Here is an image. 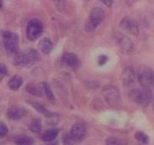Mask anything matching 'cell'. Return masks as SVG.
<instances>
[{"mask_svg":"<svg viewBox=\"0 0 154 145\" xmlns=\"http://www.w3.org/2000/svg\"><path fill=\"white\" fill-rule=\"evenodd\" d=\"M130 99L136 104H141L146 106L152 99V93L151 92L148 87H144L143 89H132L129 93Z\"/></svg>","mask_w":154,"mask_h":145,"instance_id":"obj_1","label":"cell"},{"mask_svg":"<svg viewBox=\"0 0 154 145\" xmlns=\"http://www.w3.org/2000/svg\"><path fill=\"white\" fill-rule=\"evenodd\" d=\"M102 94L107 104L112 107L118 105L120 102V92L117 87L112 85L105 86L102 90Z\"/></svg>","mask_w":154,"mask_h":145,"instance_id":"obj_2","label":"cell"},{"mask_svg":"<svg viewBox=\"0 0 154 145\" xmlns=\"http://www.w3.org/2000/svg\"><path fill=\"white\" fill-rule=\"evenodd\" d=\"M105 17H106V14L103 9L98 7L92 9L90 14L89 20L86 22V30L89 32L93 31L97 27H98L100 24L104 20Z\"/></svg>","mask_w":154,"mask_h":145,"instance_id":"obj_3","label":"cell"},{"mask_svg":"<svg viewBox=\"0 0 154 145\" xmlns=\"http://www.w3.org/2000/svg\"><path fill=\"white\" fill-rule=\"evenodd\" d=\"M3 41L6 51L9 54L16 53L19 48V36L16 33L5 32L3 34Z\"/></svg>","mask_w":154,"mask_h":145,"instance_id":"obj_4","label":"cell"},{"mask_svg":"<svg viewBox=\"0 0 154 145\" xmlns=\"http://www.w3.org/2000/svg\"><path fill=\"white\" fill-rule=\"evenodd\" d=\"M43 31L42 23L39 20H30L26 27V36L31 41H35L41 36Z\"/></svg>","mask_w":154,"mask_h":145,"instance_id":"obj_5","label":"cell"},{"mask_svg":"<svg viewBox=\"0 0 154 145\" xmlns=\"http://www.w3.org/2000/svg\"><path fill=\"white\" fill-rule=\"evenodd\" d=\"M115 40L121 53L125 55L131 54L134 49V44L130 37L121 34H117V36H115Z\"/></svg>","mask_w":154,"mask_h":145,"instance_id":"obj_6","label":"cell"},{"mask_svg":"<svg viewBox=\"0 0 154 145\" xmlns=\"http://www.w3.org/2000/svg\"><path fill=\"white\" fill-rule=\"evenodd\" d=\"M37 59V55L35 51H29L27 53L20 52L14 56L15 64L19 66H26L32 63V61H36Z\"/></svg>","mask_w":154,"mask_h":145,"instance_id":"obj_7","label":"cell"},{"mask_svg":"<svg viewBox=\"0 0 154 145\" xmlns=\"http://www.w3.org/2000/svg\"><path fill=\"white\" fill-rule=\"evenodd\" d=\"M154 72H152L150 69L143 68L140 69L137 75L138 82L143 87H149L150 86H153Z\"/></svg>","mask_w":154,"mask_h":145,"instance_id":"obj_8","label":"cell"},{"mask_svg":"<svg viewBox=\"0 0 154 145\" xmlns=\"http://www.w3.org/2000/svg\"><path fill=\"white\" fill-rule=\"evenodd\" d=\"M120 27L134 36H137L139 34V26L136 20L131 17H124L120 21Z\"/></svg>","mask_w":154,"mask_h":145,"instance_id":"obj_9","label":"cell"},{"mask_svg":"<svg viewBox=\"0 0 154 145\" xmlns=\"http://www.w3.org/2000/svg\"><path fill=\"white\" fill-rule=\"evenodd\" d=\"M69 134L71 135L75 141L78 143L82 141L86 135V128L82 123H75L74 124L70 129Z\"/></svg>","mask_w":154,"mask_h":145,"instance_id":"obj_10","label":"cell"},{"mask_svg":"<svg viewBox=\"0 0 154 145\" xmlns=\"http://www.w3.org/2000/svg\"><path fill=\"white\" fill-rule=\"evenodd\" d=\"M7 115L10 120H20L26 115V110L18 105H12L8 109Z\"/></svg>","mask_w":154,"mask_h":145,"instance_id":"obj_11","label":"cell"},{"mask_svg":"<svg viewBox=\"0 0 154 145\" xmlns=\"http://www.w3.org/2000/svg\"><path fill=\"white\" fill-rule=\"evenodd\" d=\"M120 78L125 86H131L136 82V72L131 67H127L122 71Z\"/></svg>","mask_w":154,"mask_h":145,"instance_id":"obj_12","label":"cell"},{"mask_svg":"<svg viewBox=\"0 0 154 145\" xmlns=\"http://www.w3.org/2000/svg\"><path fill=\"white\" fill-rule=\"evenodd\" d=\"M61 61H62V64L64 65L65 66L72 67V68L75 67L79 64V59H78L77 55L72 54V53L64 54L62 57Z\"/></svg>","mask_w":154,"mask_h":145,"instance_id":"obj_13","label":"cell"},{"mask_svg":"<svg viewBox=\"0 0 154 145\" xmlns=\"http://www.w3.org/2000/svg\"><path fill=\"white\" fill-rule=\"evenodd\" d=\"M26 90L29 93H31L32 95L36 96V97H42L43 94L45 93L42 86H38L33 83H30L26 87Z\"/></svg>","mask_w":154,"mask_h":145,"instance_id":"obj_14","label":"cell"},{"mask_svg":"<svg viewBox=\"0 0 154 145\" xmlns=\"http://www.w3.org/2000/svg\"><path fill=\"white\" fill-rule=\"evenodd\" d=\"M38 47H39V49L41 50L43 54L48 55V54H49L50 52L52 51V49H53L54 44H53V42L51 41L50 38H48V37H45V38L42 39L41 42H40L39 44H38Z\"/></svg>","mask_w":154,"mask_h":145,"instance_id":"obj_15","label":"cell"},{"mask_svg":"<svg viewBox=\"0 0 154 145\" xmlns=\"http://www.w3.org/2000/svg\"><path fill=\"white\" fill-rule=\"evenodd\" d=\"M59 129H50L48 131H44L42 135V139L45 142H52L54 141L59 135Z\"/></svg>","mask_w":154,"mask_h":145,"instance_id":"obj_16","label":"cell"},{"mask_svg":"<svg viewBox=\"0 0 154 145\" xmlns=\"http://www.w3.org/2000/svg\"><path fill=\"white\" fill-rule=\"evenodd\" d=\"M14 143L16 145H32L34 143V140L32 137L20 135L14 137Z\"/></svg>","mask_w":154,"mask_h":145,"instance_id":"obj_17","label":"cell"},{"mask_svg":"<svg viewBox=\"0 0 154 145\" xmlns=\"http://www.w3.org/2000/svg\"><path fill=\"white\" fill-rule=\"evenodd\" d=\"M29 104L32 105V107L34 108V109H36V111L38 112V113L42 114V115H45L46 116H53V115H54L53 113H51L49 112L48 109H46L45 107L43 106V105H42L41 104H39V103H37V102H34V101H29L28 102Z\"/></svg>","mask_w":154,"mask_h":145,"instance_id":"obj_18","label":"cell"},{"mask_svg":"<svg viewBox=\"0 0 154 145\" xmlns=\"http://www.w3.org/2000/svg\"><path fill=\"white\" fill-rule=\"evenodd\" d=\"M23 83L22 79L19 76H14V77H11L9 79V82H8V86L13 91H16L18 90L19 88L21 87Z\"/></svg>","mask_w":154,"mask_h":145,"instance_id":"obj_19","label":"cell"},{"mask_svg":"<svg viewBox=\"0 0 154 145\" xmlns=\"http://www.w3.org/2000/svg\"><path fill=\"white\" fill-rule=\"evenodd\" d=\"M30 130L34 133H40L42 131V123L40 120L38 119H35L32 121V122L30 123V126H29Z\"/></svg>","mask_w":154,"mask_h":145,"instance_id":"obj_20","label":"cell"},{"mask_svg":"<svg viewBox=\"0 0 154 145\" xmlns=\"http://www.w3.org/2000/svg\"><path fill=\"white\" fill-rule=\"evenodd\" d=\"M42 86L43 87V90H44V93H45L46 96H47V98L48 99L50 102H52V103H54L55 102V97L54 95V93H53V91L51 89V87L47 83V82H43L42 84Z\"/></svg>","mask_w":154,"mask_h":145,"instance_id":"obj_21","label":"cell"},{"mask_svg":"<svg viewBox=\"0 0 154 145\" xmlns=\"http://www.w3.org/2000/svg\"><path fill=\"white\" fill-rule=\"evenodd\" d=\"M135 138L137 141L140 142L141 143H145V144H147L149 142V137L143 131H136L135 133Z\"/></svg>","mask_w":154,"mask_h":145,"instance_id":"obj_22","label":"cell"},{"mask_svg":"<svg viewBox=\"0 0 154 145\" xmlns=\"http://www.w3.org/2000/svg\"><path fill=\"white\" fill-rule=\"evenodd\" d=\"M106 145H127L126 143L118 137H110L106 141Z\"/></svg>","mask_w":154,"mask_h":145,"instance_id":"obj_23","label":"cell"},{"mask_svg":"<svg viewBox=\"0 0 154 145\" xmlns=\"http://www.w3.org/2000/svg\"><path fill=\"white\" fill-rule=\"evenodd\" d=\"M63 145H75L76 143V142L69 133V134L64 135V137H63Z\"/></svg>","mask_w":154,"mask_h":145,"instance_id":"obj_24","label":"cell"},{"mask_svg":"<svg viewBox=\"0 0 154 145\" xmlns=\"http://www.w3.org/2000/svg\"><path fill=\"white\" fill-rule=\"evenodd\" d=\"M8 131H9L8 127L5 125V123H0V137H1L2 138L6 137L7 136V134H8Z\"/></svg>","mask_w":154,"mask_h":145,"instance_id":"obj_25","label":"cell"},{"mask_svg":"<svg viewBox=\"0 0 154 145\" xmlns=\"http://www.w3.org/2000/svg\"><path fill=\"white\" fill-rule=\"evenodd\" d=\"M54 1L57 9H59V11H63L64 9V1L63 0H54Z\"/></svg>","mask_w":154,"mask_h":145,"instance_id":"obj_26","label":"cell"},{"mask_svg":"<svg viewBox=\"0 0 154 145\" xmlns=\"http://www.w3.org/2000/svg\"><path fill=\"white\" fill-rule=\"evenodd\" d=\"M7 74H8V70H7V68H6L5 65L2 64V65H1V66H0V75H1V79H3V78L7 75Z\"/></svg>","mask_w":154,"mask_h":145,"instance_id":"obj_27","label":"cell"},{"mask_svg":"<svg viewBox=\"0 0 154 145\" xmlns=\"http://www.w3.org/2000/svg\"><path fill=\"white\" fill-rule=\"evenodd\" d=\"M108 60V57L106 55H100L99 58H98V65H103Z\"/></svg>","mask_w":154,"mask_h":145,"instance_id":"obj_28","label":"cell"},{"mask_svg":"<svg viewBox=\"0 0 154 145\" xmlns=\"http://www.w3.org/2000/svg\"><path fill=\"white\" fill-rule=\"evenodd\" d=\"M99 1H101L103 4H104L108 7H110L111 5H113V0H99Z\"/></svg>","mask_w":154,"mask_h":145,"instance_id":"obj_29","label":"cell"},{"mask_svg":"<svg viewBox=\"0 0 154 145\" xmlns=\"http://www.w3.org/2000/svg\"><path fill=\"white\" fill-rule=\"evenodd\" d=\"M47 145H59V143L57 142H50Z\"/></svg>","mask_w":154,"mask_h":145,"instance_id":"obj_30","label":"cell"},{"mask_svg":"<svg viewBox=\"0 0 154 145\" xmlns=\"http://www.w3.org/2000/svg\"><path fill=\"white\" fill-rule=\"evenodd\" d=\"M152 108H153L154 109V101H153V103H152Z\"/></svg>","mask_w":154,"mask_h":145,"instance_id":"obj_31","label":"cell"},{"mask_svg":"<svg viewBox=\"0 0 154 145\" xmlns=\"http://www.w3.org/2000/svg\"><path fill=\"white\" fill-rule=\"evenodd\" d=\"M140 145H146L145 143H142V144H140Z\"/></svg>","mask_w":154,"mask_h":145,"instance_id":"obj_32","label":"cell"},{"mask_svg":"<svg viewBox=\"0 0 154 145\" xmlns=\"http://www.w3.org/2000/svg\"><path fill=\"white\" fill-rule=\"evenodd\" d=\"M153 86H154V78H153Z\"/></svg>","mask_w":154,"mask_h":145,"instance_id":"obj_33","label":"cell"}]
</instances>
